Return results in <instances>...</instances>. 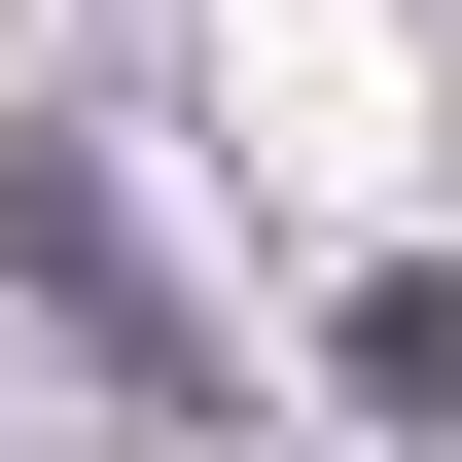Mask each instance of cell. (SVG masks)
Segmentation results:
<instances>
[{
	"label": "cell",
	"instance_id": "cell-2",
	"mask_svg": "<svg viewBox=\"0 0 462 462\" xmlns=\"http://www.w3.org/2000/svg\"><path fill=\"white\" fill-rule=\"evenodd\" d=\"M356 427H462V285H356Z\"/></svg>",
	"mask_w": 462,
	"mask_h": 462
},
{
	"label": "cell",
	"instance_id": "cell-1",
	"mask_svg": "<svg viewBox=\"0 0 462 462\" xmlns=\"http://www.w3.org/2000/svg\"><path fill=\"white\" fill-rule=\"evenodd\" d=\"M0 320H36V356H71L107 427H214V320L143 285V214H107V143H36V107H0Z\"/></svg>",
	"mask_w": 462,
	"mask_h": 462
}]
</instances>
